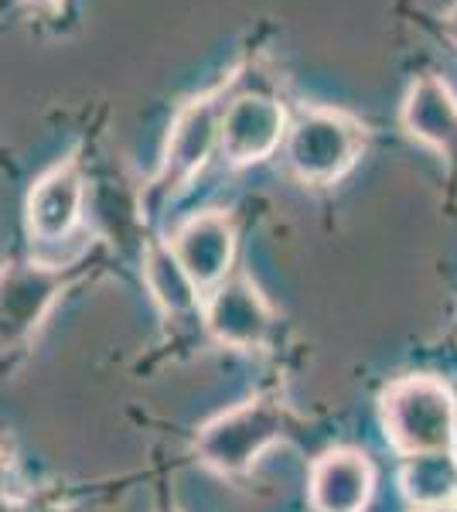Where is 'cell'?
<instances>
[{
    "instance_id": "6da1fadb",
    "label": "cell",
    "mask_w": 457,
    "mask_h": 512,
    "mask_svg": "<svg viewBox=\"0 0 457 512\" xmlns=\"http://www.w3.org/2000/svg\"><path fill=\"white\" fill-rule=\"evenodd\" d=\"M365 151V127L352 113L331 106H304L287 123L284 164L304 185H335Z\"/></svg>"
},
{
    "instance_id": "7a4b0ae2",
    "label": "cell",
    "mask_w": 457,
    "mask_h": 512,
    "mask_svg": "<svg viewBox=\"0 0 457 512\" xmlns=\"http://www.w3.org/2000/svg\"><path fill=\"white\" fill-rule=\"evenodd\" d=\"M379 414L386 441L403 458L427 451H454L457 403L454 393L434 376H406L389 383Z\"/></svg>"
},
{
    "instance_id": "3957f363",
    "label": "cell",
    "mask_w": 457,
    "mask_h": 512,
    "mask_svg": "<svg viewBox=\"0 0 457 512\" xmlns=\"http://www.w3.org/2000/svg\"><path fill=\"white\" fill-rule=\"evenodd\" d=\"M287 437V410L256 396L226 410L198 431V454L219 475H246L260 454Z\"/></svg>"
},
{
    "instance_id": "277c9868",
    "label": "cell",
    "mask_w": 457,
    "mask_h": 512,
    "mask_svg": "<svg viewBox=\"0 0 457 512\" xmlns=\"http://www.w3.org/2000/svg\"><path fill=\"white\" fill-rule=\"evenodd\" d=\"M287 134V110L273 96L243 93L219 113V140L215 151L226 158L232 168L267 161Z\"/></svg>"
},
{
    "instance_id": "5b68a950",
    "label": "cell",
    "mask_w": 457,
    "mask_h": 512,
    "mask_svg": "<svg viewBox=\"0 0 457 512\" xmlns=\"http://www.w3.org/2000/svg\"><path fill=\"white\" fill-rule=\"evenodd\" d=\"M219 113H222V106L215 103V96L191 99L185 110L178 113V120L171 123L168 144H164L161 168H157V175H154L157 195L178 192V188L188 185V181L202 171V164L212 158L215 140H219Z\"/></svg>"
},
{
    "instance_id": "8992f818",
    "label": "cell",
    "mask_w": 457,
    "mask_h": 512,
    "mask_svg": "<svg viewBox=\"0 0 457 512\" xmlns=\"http://www.w3.org/2000/svg\"><path fill=\"white\" fill-rule=\"evenodd\" d=\"M205 328L229 349H260L270 335V304L249 277L236 274L212 287L205 301Z\"/></svg>"
},
{
    "instance_id": "52a82bcc",
    "label": "cell",
    "mask_w": 457,
    "mask_h": 512,
    "mask_svg": "<svg viewBox=\"0 0 457 512\" xmlns=\"http://www.w3.org/2000/svg\"><path fill=\"white\" fill-rule=\"evenodd\" d=\"M168 246L185 267L191 284L198 291H212L219 280L229 277L232 260H236V229L226 212H198L174 229Z\"/></svg>"
},
{
    "instance_id": "ba28073f",
    "label": "cell",
    "mask_w": 457,
    "mask_h": 512,
    "mask_svg": "<svg viewBox=\"0 0 457 512\" xmlns=\"http://www.w3.org/2000/svg\"><path fill=\"white\" fill-rule=\"evenodd\" d=\"M372 489H376L372 461L355 448L324 451L307 478L314 512H365Z\"/></svg>"
},
{
    "instance_id": "9c48e42d",
    "label": "cell",
    "mask_w": 457,
    "mask_h": 512,
    "mask_svg": "<svg viewBox=\"0 0 457 512\" xmlns=\"http://www.w3.org/2000/svg\"><path fill=\"white\" fill-rule=\"evenodd\" d=\"M403 130L440 158H457V96L444 79L420 76L400 110Z\"/></svg>"
},
{
    "instance_id": "30bf717a",
    "label": "cell",
    "mask_w": 457,
    "mask_h": 512,
    "mask_svg": "<svg viewBox=\"0 0 457 512\" xmlns=\"http://www.w3.org/2000/svg\"><path fill=\"white\" fill-rule=\"evenodd\" d=\"M86 185L72 164H58L31 188L28 195V229L41 243H58L79 226Z\"/></svg>"
},
{
    "instance_id": "8fae6325",
    "label": "cell",
    "mask_w": 457,
    "mask_h": 512,
    "mask_svg": "<svg viewBox=\"0 0 457 512\" xmlns=\"http://www.w3.org/2000/svg\"><path fill=\"white\" fill-rule=\"evenodd\" d=\"M400 485L413 509L451 506V502H457V454L454 451L406 454L400 468Z\"/></svg>"
},
{
    "instance_id": "7c38bea8",
    "label": "cell",
    "mask_w": 457,
    "mask_h": 512,
    "mask_svg": "<svg viewBox=\"0 0 457 512\" xmlns=\"http://www.w3.org/2000/svg\"><path fill=\"white\" fill-rule=\"evenodd\" d=\"M144 280L147 291L157 301V308L164 315H191L198 308V287L191 284L185 267L178 263V256L171 253L168 243H151L144 256Z\"/></svg>"
},
{
    "instance_id": "4fadbf2b",
    "label": "cell",
    "mask_w": 457,
    "mask_h": 512,
    "mask_svg": "<svg viewBox=\"0 0 457 512\" xmlns=\"http://www.w3.org/2000/svg\"><path fill=\"white\" fill-rule=\"evenodd\" d=\"M55 284L41 270H21L4 280V291H0V318H7V328H28L31 321L41 315V304L52 297Z\"/></svg>"
},
{
    "instance_id": "5bb4252c",
    "label": "cell",
    "mask_w": 457,
    "mask_h": 512,
    "mask_svg": "<svg viewBox=\"0 0 457 512\" xmlns=\"http://www.w3.org/2000/svg\"><path fill=\"white\" fill-rule=\"evenodd\" d=\"M444 31H447V38H451L454 45H457V4L444 14Z\"/></svg>"
},
{
    "instance_id": "9a60e30c",
    "label": "cell",
    "mask_w": 457,
    "mask_h": 512,
    "mask_svg": "<svg viewBox=\"0 0 457 512\" xmlns=\"http://www.w3.org/2000/svg\"><path fill=\"white\" fill-rule=\"evenodd\" d=\"M0 512H21L18 502H7V499H0Z\"/></svg>"
},
{
    "instance_id": "2e32d148",
    "label": "cell",
    "mask_w": 457,
    "mask_h": 512,
    "mask_svg": "<svg viewBox=\"0 0 457 512\" xmlns=\"http://www.w3.org/2000/svg\"><path fill=\"white\" fill-rule=\"evenodd\" d=\"M420 512H457V502H451V506H437V509H420Z\"/></svg>"
},
{
    "instance_id": "e0dca14e",
    "label": "cell",
    "mask_w": 457,
    "mask_h": 512,
    "mask_svg": "<svg viewBox=\"0 0 457 512\" xmlns=\"http://www.w3.org/2000/svg\"><path fill=\"white\" fill-rule=\"evenodd\" d=\"M28 4H35V7H55L58 0H28Z\"/></svg>"
},
{
    "instance_id": "ac0fdd59",
    "label": "cell",
    "mask_w": 457,
    "mask_h": 512,
    "mask_svg": "<svg viewBox=\"0 0 457 512\" xmlns=\"http://www.w3.org/2000/svg\"><path fill=\"white\" fill-rule=\"evenodd\" d=\"M21 512H58V509H48V506H31V509H21Z\"/></svg>"
}]
</instances>
